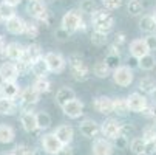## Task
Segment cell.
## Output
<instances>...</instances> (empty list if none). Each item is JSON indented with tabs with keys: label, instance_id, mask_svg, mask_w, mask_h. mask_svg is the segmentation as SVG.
I'll return each instance as SVG.
<instances>
[{
	"label": "cell",
	"instance_id": "obj_34",
	"mask_svg": "<svg viewBox=\"0 0 156 155\" xmlns=\"http://www.w3.org/2000/svg\"><path fill=\"white\" fill-rule=\"evenodd\" d=\"M36 120H37V129L39 130H47L53 124L51 115L48 112H39V113H36Z\"/></svg>",
	"mask_w": 156,
	"mask_h": 155
},
{
	"label": "cell",
	"instance_id": "obj_6",
	"mask_svg": "<svg viewBox=\"0 0 156 155\" xmlns=\"http://www.w3.org/2000/svg\"><path fill=\"white\" fill-rule=\"evenodd\" d=\"M43 59L47 62V67H48V72L50 73H62L65 68H66V59L60 54V53H56V51H48L43 54Z\"/></svg>",
	"mask_w": 156,
	"mask_h": 155
},
{
	"label": "cell",
	"instance_id": "obj_3",
	"mask_svg": "<svg viewBox=\"0 0 156 155\" xmlns=\"http://www.w3.org/2000/svg\"><path fill=\"white\" fill-rule=\"evenodd\" d=\"M68 67L71 70V75L76 81L83 82L91 76V68L88 67L85 59H82L79 54H71L68 56Z\"/></svg>",
	"mask_w": 156,
	"mask_h": 155
},
{
	"label": "cell",
	"instance_id": "obj_37",
	"mask_svg": "<svg viewBox=\"0 0 156 155\" xmlns=\"http://www.w3.org/2000/svg\"><path fill=\"white\" fill-rule=\"evenodd\" d=\"M98 9V5L94 0H80L79 2V11L82 16H91Z\"/></svg>",
	"mask_w": 156,
	"mask_h": 155
},
{
	"label": "cell",
	"instance_id": "obj_11",
	"mask_svg": "<svg viewBox=\"0 0 156 155\" xmlns=\"http://www.w3.org/2000/svg\"><path fill=\"white\" fill-rule=\"evenodd\" d=\"M93 107L98 113L101 115H111L115 113V109H113V98L110 96H105V95H101V96H96L94 101H93Z\"/></svg>",
	"mask_w": 156,
	"mask_h": 155
},
{
	"label": "cell",
	"instance_id": "obj_30",
	"mask_svg": "<svg viewBox=\"0 0 156 155\" xmlns=\"http://www.w3.org/2000/svg\"><path fill=\"white\" fill-rule=\"evenodd\" d=\"M139 28H141L144 33H147V34L156 33V24H154L151 14H145V16L141 17V20H139Z\"/></svg>",
	"mask_w": 156,
	"mask_h": 155
},
{
	"label": "cell",
	"instance_id": "obj_51",
	"mask_svg": "<svg viewBox=\"0 0 156 155\" xmlns=\"http://www.w3.org/2000/svg\"><path fill=\"white\" fill-rule=\"evenodd\" d=\"M0 59H6V40L0 34Z\"/></svg>",
	"mask_w": 156,
	"mask_h": 155
},
{
	"label": "cell",
	"instance_id": "obj_54",
	"mask_svg": "<svg viewBox=\"0 0 156 155\" xmlns=\"http://www.w3.org/2000/svg\"><path fill=\"white\" fill-rule=\"evenodd\" d=\"M128 67H130V68H133V67H138V59L131 56V57L128 59Z\"/></svg>",
	"mask_w": 156,
	"mask_h": 155
},
{
	"label": "cell",
	"instance_id": "obj_50",
	"mask_svg": "<svg viewBox=\"0 0 156 155\" xmlns=\"http://www.w3.org/2000/svg\"><path fill=\"white\" fill-rule=\"evenodd\" d=\"M133 134H135V127H133L131 124H122V129H121V135H122V137L128 138V137H131Z\"/></svg>",
	"mask_w": 156,
	"mask_h": 155
},
{
	"label": "cell",
	"instance_id": "obj_24",
	"mask_svg": "<svg viewBox=\"0 0 156 155\" xmlns=\"http://www.w3.org/2000/svg\"><path fill=\"white\" fill-rule=\"evenodd\" d=\"M74 98H76V92L73 90V88H70V87H62V88H59L57 93H56V104H57L59 107H62L63 104H66L68 101H71V99H74Z\"/></svg>",
	"mask_w": 156,
	"mask_h": 155
},
{
	"label": "cell",
	"instance_id": "obj_5",
	"mask_svg": "<svg viewBox=\"0 0 156 155\" xmlns=\"http://www.w3.org/2000/svg\"><path fill=\"white\" fill-rule=\"evenodd\" d=\"M111 78H113V82L116 85L128 87L131 85L133 79H135V73H133V68H130L128 65H119L118 68L111 72Z\"/></svg>",
	"mask_w": 156,
	"mask_h": 155
},
{
	"label": "cell",
	"instance_id": "obj_29",
	"mask_svg": "<svg viewBox=\"0 0 156 155\" xmlns=\"http://www.w3.org/2000/svg\"><path fill=\"white\" fill-rule=\"evenodd\" d=\"M154 67H156V59L151 53H148V54L138 59V68H141L144 72H151Z\"/></svg>",
	"mask_w": 156,
	"mask_h": 155
},
{
	"label": "cell",
	"instance_id": "obj_20",
	"mask_svg": "<svg viewBox=\"0 0 156 155\" xmlns=\"http://www.w3.org/2000/svg\"><path fill=\"white\" fill-rule=\"evenodd\" d=\"M128 50H130V54L133 57H136V59H139V57H142V56H145V54L150 53V50H148V47H147V43H145L144 39H135V40H131L130 45H128Z\"/></svg>",
	"mask_w": 156,
	"mask_h": 155
},
{
	"label": "cell",
	"instance_id": "obj_33",
	"mask_svg": "<svg viewBox=\"0 0 156 155\" xmlns=\"http://www.w3.org/2000/svg\"><path fill=\"white\" fill-rule=\"evenodd\" d=\"M127 13L131 17H138L144 13V5L141 0H127Z\"/></svg>",
	"mask_w": 156,
	"mask_h": 155
},
{
	"label": "cell",
	"instance_id": "obj_39",
	"mask_svg": "<svg viewBox=\"0 0 156 155\" xmlns=\"http://www.w3.org/2000/svg\"><path fill=\"white\" fill-rule=\"evenodd\" d=\"M39 31H40V28H39V24L37 22H31V20H27V25H25V31H23V34L28 37V39H36L37 36H39Z\"/></svg>",
	"mask_w": 156,
	"mask_h": 155
},
{
	"label": "cell",
	"instance_id": "obj_38",
	"mask_svg": "<svg viewBox=\"0 0 156 155\" xmlns=\"http://www.w3.org/2000/svg\"><path fill=\"white\" fill-rule=\"evenodd\" d=\"M90 40H91L93 45H96V47H104V45H107V43H108V34L107 33H102V31L93 30L91 34H90Z\"/></svg>",
	"mask_w": 156,
	"mask_h": 155
},
{
	"label": "cell",
	"instance_id": "obj_9",
	"mask_svg": "<svg viewBox=\"0 0 156 155\" xmlns=\"http://www.w3.org/2000/svg\"><path fill=\"white\" fill-rule=\"evenodd\" d=\"M60 109H62V112H63L66 116H68V118H71V120H77V118H80V116L83 115V109H85V105H83V102H82L80 99L74 98V99L68 101L66 104H63Z\"/></svg>",
	"mask_w": 156,
	"mask_h": 155
},
{
	"label": "cell",
	"instance_id": "obj_4",
	"mask_svg": "<svg viewBox=\"0 0 156 155\" xmlns=\"http://www.w3.org/2000/svg\"><path fill=\"white\" fill-rule=\"evenodd\" d=\"M83 20V16L80 14L79 9H70L66 11L63 16H62V20H60V27L68 30L71 34L74 31H79V27H80V22Z\"/></svg>",
	"mask_w": 156,
	"mask_h": 155
},
{
	"label": "cell",
	"instance_id": "obj_32",
	"mask_svg": "<svg viewBox=\"0 0 156 155\" xmlns=\"http://www.w3.org/2000/svg\"><path fill=\"white\" fill-rule=\"evenodd\" d=\"M128 144H130L131 152L136 153V155H139V153L148 150V144L145 143V140H144L142 137H135V138H131V141H130Z\"/></svg>",
	"mask_w": 156,
	"mask_h": 155
},
{
	"label": "cell",
	"instance_id": "obj_22",
	"mask_svg": "<svg viewBox=\"0 0 156 155\" xmlns=\"http://www.w3.org/2000/svg\"><path fill=\"white\" fill-rule=\"evenodd\" d=\"M23 50H25V45H22L20 42H9L6 43V57L12 62L22 59L23 56Z\"/></svg>",
	"mask_w": 156,
	"mask_h": 155
},
{
	"label": "cell",
	"instance_id": "obj_27",
	"mask_svg": "<svg viewBox=\"0 0 156 155\" xmlns=\"http://www.w3.org/2000/svg\"><path fill=\"white\" fill-rule=\"evenodd\" d=\"M14 138H16L14 127H11L8 124H0V143L8 144V143H12Z\"/></svg>",
	"mask_w": 156,
	"mask_h": 155
},
{
	"label": "cell",
	"instance_id": "obj_58",
	"mask_svg": "<svg viewBox=\"0 0 156 155\" xmlns=\"http://www.w3.org/2000/svg\"><path fill=\"white\" fill-rule=\"evenodd\" d=\"M40 2H43V3H50V2H53V0H40Z\"/></svg>",
	"mask_w": 156,
	"mask_h": 155
},
{
	"label": "cell",
	"instance_id": "obj_15",
	"mask_svg": "<svg viewBox=\"0 0 156 155\" xmlns=\"http://www.w3.org/2000/svg\"><path fill=\"white\" fill-rule=\"evenodd\" d=\"M91 150H93V155H113L115 146L107 138H94Z\"/></svg>",
	"mask_w": 156,
	"mask_h": 155
},
{
	"label": "cell",
	"instance_id": "obj_16",
	"mask_svg": "<svg viewBox=\"0 0 156 155\" xmlns=\"http://www.w3.org/2000/svg\"><path fill=\"white\" fill-rule=\"evenodd\" d=\"M63 144L57 140V137L54 134H45L42 137V149L45 150L48 155H56L57 150L62 147Z\"/></svg>",
	"mask_w": 156,
	"mask_h": 155
},
{
	"label": "cell",
	"instance_id": "obj_44",
	"mask_svg": "<svg viewBox=\"0 0 156 155\" xmlns=\"http://www.w3.org/2000/svg\"><path fill=\"white\" fill-rule=\"evenodd\" d=\"M122 3H124V0H102L104 8L108 9V11H115V9L121 8Z\"/></svg>",
	"mask_w": 156,
	"mask_h": 155
},
{
	"label": "cell",
	"instance_id": "obj_46",
	"mask_svg": "<svg viewBox=\"0 0 156 155\" xmlns=\"http://www.w3.org/2000/svg\"><path fill=\"white\" fill-rule=\"evenodd\" d=\"M142 115L156 121V104H148V105L142 110Z\"/></svg>",
	"mask_w": 156,
	"mask_h": 155
},
{
	"label": "cell",
	"instance_id": "obj_12",
	"mask_svg": "<svg viewBox=\"0 0 156 155\" xmlns=\"http://www.w3.org/2000/svg\"><path fill=\"white\" fill-rule=\"evenodd\" d=\"M20 123H22V127H23L25 132H28V134H33V132L39 130L37 129L36 113L31 110V107H25L23 109V112L20 113Z\"/></svg>",
	"mask_w": 156,
	"mask_h": 155
},
{
	"label": "cell",
	"instance_id": "obj_41",
	"mask_svg": "<svg viewBox=\"0 0 156 155\" xmlns=\"http://www.w3.org/2000/svg\"><path fill=\"white\" fill-rule=\"evenodd\" d=\"M104 62L108 65V68L113 72L115 68H118L121 65V54H118V53H108Z\"/></svg>",
	"mask_w": 156,
	"mask_h": 155
},
{
	"label": "cell",
	"instance_id": "obj_18",
	"mask_svg": "<svg viewBox=\"0 0 156 155\" xmlns=\"http://www.w3.org/2000/svg\"><path fill=\"white\" fill-rule=\"evenodd\" d=\"M53 134L57 137V140L62 144H71V141L74 138V129L70 124H62L53 132Z\"/></svg>",
	"mask_w": 156,
	"mask_h": 155
},
{
	"label": "cell",
	"instance_id": "obj_14",
	"mask_svg": "<svg viewBox=\"0 0 156 155\" xmlns=\"http://www.w3.org/2000/svg\"><path fill=\"white\" fill-rule=\"evenodd\" d=\"M5 28L9 34H14V36H19V34H23L25 31V25H27V20L23 17H20V16H12L11 19H8L5 22Z\"/></svg>",
	"mask_w": 156,
	"mask_h": 155
},
{
	"label": "cell",
	"instance_id": "obj_10",
	"mask_svg": "<svg viewBox=\"0 0 156 155\" xmlns=\"http://www.w3.org/2000/svg\"><path fill=\"white\" fill-rule=\"evenodd\" d=\"M127 104H128V110L135 113H142V110L148 105L145 95L139 93V92H133L127 96Z\"/></svg>",
	"mask_w": 156,
	"mask_h": 155
},
{
	"label": "cell",
	"instance_id": "obj_57",
	"mask_svg": "<svg viewBox=\"0 0 156 155\" xmlns=\"http://www.w3.org/2000/svg\"><path fill=\"white\" fill-rule=\"evenodd\" d=\"M151 17H153V20H154V24H156V11H154V13L151 14Z\"/></svg>",
	"mask_w": 156,
	"mask_h": 155
},
{
	"label": "cell",
	"instance_id": "obj_49",
	"mask_svg": "<svg viewBox=\"0 0 156 155\" xmlns=\"http://www.w3.org/2000/svg\"><path fill=\"white\" fill-rule=\"evenodd\" d=\"M113 146L118 147V149H127V146H128V138L119 135L116 140H113Z\"/></svg>",
	"mask_w": 156,
	"mask_h": 155
},
{
	"label": "cell",
	"instance_id": "obj_52",
	"mask_svg": "<svg viewBox=\"0 0 156 155\" xmlns=\"http://www.w3.org/2000/svg\"><path fill=\"white\" fill-rule=\"evenodd\" d=\"M56 155H73V149H71L70 144H63V146L57 150Z\"/></svg>",
	"mask_w": 156,
	"mask_h": 155
},
{
	"label": "cell",
	"instance_id": "obj_23",
	"mask_svg": "<svg viewBox=\"0 0 156 155\" xmlns=\"http://www.w3.org/2000/svg\"><path fill=\"white\" fill-rule=\"evenodd\" d=\"M138 88L142 92V95H153L156 93V79L151 76H144L139 79Z\"/></svg>",
	"mask_w": 156,
	"mask_h": 155
},
{
	"label": "cell",
	"instance_id": "obj_7",
	"mask_svg": "<svg viewBox=\"0 0 156 155\" xmlns=\"http://www.w3.org/2000/svg\"><path fill=\"white\" fill-rule=\"evenodd\" d=\"M121 129H122V123L118 121L116 118H108L101 124V134L104 138L113 141L121 135Z\"/></svg>",
	"mask_w": 156,
	"mask_h": 155
},
{
	"label": "cell",
	"instance_id": "obj_56",
	"mask_svg": "<svg viewBox=\"0 0 156 155\" xmlns=\"http://www.w3.org/2000/svg\"><path fill=\"white\" fill-rule=\"evenodd\" d=\"M0 155H14V150H6V152H2Z\"/></svg>",
	"mask_w": 156,
	"mask_h": 155
},
{
	"label": "cell",
	"instance_id": "obj_2",
	"mask_svg": "<svg viewBox=\"0 0 156 155\" xmlns=\"http://www.w3.org/2000/svg\"><path fill=\"white\" fill-rule=\"evenodd\" d=\"M90 24L93 27V30L96 31H102V33H110L111 30L115 28V24H116V20H115V16L111 14V11L102 8V9H96L91 16H90Z\"/></svg>",
	"mask_w": 156,
	"mask_h": 155
},
{
	"label": "cell",
	"instance_id": "obj_36",
	"mask_svg": "<svg viewBox=\"0 0 156 155\" xmlns=\"http://www.w3.org/2000/svg\"><path fill=\"white\" fill-rule=\"evenodd\" d=\"M113 109H115V113H118L121 116L127 115L130 112V110H128V104H127V98H122V96L113 98Z\"/></svg>",
	"mask_w": 156,
	"mask_h": 155
},
{
	"label": "cell",
	"instance_id": "obj_55",
	"mask_svg": "<svg viewBox=\"0 0 156 155\" xmlns=\"http://www.w3.org/2000/svg\"><path fill=\"white\" fill-rule=\"evenodd\" d=\"M33 155H48V153L43 150L42 147H36V149L33 150Z\"/></svg>",
	"mask_w": 156,
	"mask_h": 155
},
{
	"label": "cell",
	"instance_id": "obj_1",
	"mask_svg": "<svg viewBox=\"0 0 156 155\" xmlns=\"http://www.w3.org/2000/svg\"><path fill=\"white\" fill-rule=\"evenodd\" d=\"M27 13L31 16V19L34 22H37L39 25H45L50 27L53 24V14L48 9L47 3L40 2V0H28V5H27Z\"/></svg>",
	"mask_w": 156,
	"mask_h": 155
},
{
	"label": "cell",
	"instance_id": "obj_59",
	"mask_svg": "<svg viewBox=\"0 0 156 155\" xmlns=\"http://www.w3.org/2000/svg\"><path fill=\"white\" fill-rule=\"evenodd\" d=\"M2 22H3V19H2V17H0V24H2Z\"/></svg>",
	"mask_w": 156,
	"mask_h": 155
},
{
	"label": "cell",
	"instance_id": "obj_48",
	"mask_svg": "<svg viewBox=\"0 0 156 155\" xmlns=\"http://www.w3.org/2000/svg\"><path fill=\"white\" fill-rule=\"evenodd\" d=\"M145 43L150 51H154L156 50V33H151V34H147V37H144Z\"/></svg>",
	"mask_w": 156,
	"mask_h": 155
},
{
	"label": "cell",
	"instance_id": "obj_13",
	"mask_svg": "<svg viewBox=\"0 0 156 155\" xmlns=\"http://www.w3.org/2000/svg\"><path fill=\"white\" fill-rule=\"evenodd\" d=\"M79 130H80V134L85 137V138H98L99 134H101V126L94 121V120H90V118H87L83 120L80 124H79Z\"/></svg>",
	"mask_w": 156,
	"mask_h": 155
},
{
	"label": "cell",
	"instance_id": "obj_43",
	"mask_svg": "<svg viewBox=\"0 0 156 155\" xmlns=\"http://www.w3.org/2000/svg\"><path fill=\"white\" fill-rule=\"evenodd\" d=\"M16 64V68L19 72V76H27L28 73H31V64L23 61V59H19L14 62Z\"/></svg>",
	"mask_w": 156,
	"mask_h": 155
},
{
	"label": "cell",
	"instance_id": "obj_21",
	"mask_svg": "<svg viewBox=\"0 0 156 155\" xmlns=\"http://www.w3.org/2000/svg\"><path fill=\"white\" fill-rule=\"evenodd\" d=\"M42 56H43V53H42V47L39 45V43H30V45L25 47L22 59L27 61V62H30V64H33L36 59H39V57H42Z\"/></svg>",
	"mask_w": 156,
	"mask_h": 155
},
{
	"label": "cell",
	"instance_id": "obj_17",
	"mask_svg": "<svg viewBox=\"0 0 156 155\" xmlns=\"http://www.w3.org/2000/svg\"><path fill=\"white\" fill-rule=\"evenodd\" d=\"M20 95V87L16 81H2L0 82V96L17 99Z\"/></svg>",
	"mask_w": 156,
	"mask_h": 155
},
{
	"label": "cell",
	"instance_id": "obj_19",
	"mask_svg": "<svg viewBox=\"0 0 156 155\" xmlns=\"http://www.w3.org/2000/svg\"><path fill=\"white\" fill-rule=\"evenodd\" d=\"M17 78H19V72L12 61L0 64V79L2 81H17Z\"/></svg>",
	"mask_w": 156,
	"mask_h": 155
},
{
	"label": "cell",
	"instance_id": "obj_47",
	"mask_svg": "<svg viewBox=\"0 0 156 155\" xmlns=\"http://www.w3.org/2000/svg\"><path fill=\"white\" fill-rule=\"evenodd\" d=\"M12 150H14V155H33V150L25 144H19Z\"/></svg>",
	"mask_w": 156,
	"mask_h": 155
},
{
	"label": "cell",
	"instance_id": "obj_28",
	"mask_svg": "<svg viewBox=\"0 0 156 155\" xmlns=\"http://www.w3.org/2000/svg\"><path fill=\"white\" fill-rule=\"evenodd\" d=\"M33 87L36 88L40 95H45V93H50V90H51V81L47 76L36 78L34 82H33Z\"/></svg>",
	"mask_w": 156,
	"mask_h": 155
},
{
	"label": "cell",
	"instance_id": "obj_31",
	"mask_svg": "<svg viewBox=\"0 0 156 155\" xmlns=\"http://www.w3.org/2000/svg\"><path fill=\"white\" fill-rule=\"evenodd\" d=\"M91 73H93L96 78H99V79H107L108 76H111V70L108 68V65H107L104 61H102V62H96V64L93 65Z\"/></svg>",
	"mask_w": 156,
	"mask_h": 155
},
{
	"label": "cell",
	"instance_id": "obj_25",
	"mask_svg": "<svg viewBox=\"0 0 156 155\" xmlns=\"http://www.w3.org/2000/svg\"><path fill=\"white\" fill-rule=\"evenodd\" d=\"M17 109H19V104L16 102V99L0 96V115H14L17 112Z\"/></svg>",
	"mask_w": 156,
	"mask_h": 155
},
{
	"label": "cell",
	"instance_id": "obj_8",
	"mask_svg": "<svg viewBox=\"0 0 156 155\" xmlns=\"http://www.w3.org/2000/svg\"><path fill=\"white\" fill-rule=\"evenodd\" d=\"M17 99L20 101L22 105L31 107V105H36L40 101V93L36 90L33 85H27L23 88H20V95H19Z\"/></svg>",
	"mask_w": 156,
	"mask_h": 155
},
{
	"label": "cell",
	"instance_id": "obj_45",
	"mask_svg": "<svg viewBox=\"0 0 156 155\" xmlns=\"http://www.w3.org/2000/svg\"><path fill=\"white\" fill-rule=\"evenodd\" d=\"M70 36H71V33H70L68 30L62 28V27H59V28L54 31V37H56L57 40H60V42H63V40H66V39H70Z\"/></svg>",
	"mask_w": 156,
	"mask_h": 155
},
{
	"label": "cell",
	"instance_id": "obj_40",
	"mask_svg": "<svg viewBox=\"0 0 156 155\" xmlns=\"http://www.w3.org/2000/svg\"><path fill=\"white\" fill-rule=\"evenodd\" d=\"M142 138L145 140V143L148 144V150H151V144L156 141V127L154 126H148L144 129V134H142ZM153 152V150H151Z\"/></svg>",
	"mask_w": 156,
	"mask_h": 155
},
{
	"label": "cell",
	"instance_id": "obj_26",
	"mask_svg": "<svg viewBox=\"0 0 156 155\" xmlns=\"http://www.w3.org/2000/svg\"><path fill=\"white\" fill-rule=\"evenodd\" d=\"M31 73H33L36 78L47 76V75L50 73V72H48V67H47V62H45V59H43V56L39 57V59H36V61L31 64Z\"/></svg>",
	"mask_w": 156,
	"mask_h": 155
},
{
	"label": "cell",
	"instance_id": "obj_35",
	"mask_svg": "<svg viewBox=\"0 0 156 155\" xmlns=\"http://www.w3.org/2000/svg\"><path fill=\"white\" fill-rule=\"evenodd\" d=\"M125 34L124 33H116L113 36V42H111V45H110V53H118L121 54V48L125 45Z\"/></svg>",
	"mask_w": 156,
	"mask_h": 155
},
{
	"label": "cell",
	"instance_id": "obj_42",
	"mask_svg": "<svg viewBox=\"0 0 156 155\" xmlns=\"http://www.w3.org/2000/svg\"><path fill=\"white\" fill-rule=\"evenodd\" d=\"M12 16H16V8L14 6H11V5H8L5 2L0 3V17L3 19V22H6L8 19H11Z\"/></svg>",
	"mask_w": 156,
	"mask_h": 155
},
{
	"label": "cell",
	"instance_id": "obj_53",
	"mask_svg": "<svg viewBox=\"0 0 156 155\" xmlns=\"http://www.w3.org/2000/svg\"><path fill=\"white\" fill-rule=\"evenodd\" d=\"M3 2H5V3H8V5H11V6H14V8H16V6H19V5H20V3H22V2H23V0H3Z\"/></svg>",
	"mask_w": 156,
	"mask_h": 155
}]
</instances>
